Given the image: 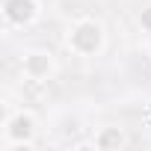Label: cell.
Instances as JSON below:
<instances>
[{
	"mask_svg": "<svg viewBox=\"0 0 151 151\" xmlns=\"http://www.w3.org/2000/svg\"><path fill=\"white\" fill-rule=\"evenodd\" d=\"M65 47L74 56H80V59H92V56H98L107 47V27L98 18H89V15L86 18H77L68 27Z\"/></svg>",
	"mask_w": 151,
	"mask_h": 151,
	"instance_id": "1",
	"label": "cell"
},
{
	"mask_svg": "<svg viewBox=\"0 0 151 151\" xmlns=\"http://www.w3.org/2000/svg\"><path fill=\"white\" fill-rule=\"evenodd\" d=\"M6 107V116H3V148L12 151V148H30L36 142V133H39V122L30 110H12L9 101L3 104Z\"/></svg>",
	"mask_w": 151,
	"mask_h": 151,
	"instance_id": "2",
	"label": "cell"
},
{
	"mask_svg": "<svg viewBox=\"0 0 151 151\" xmlns=\"http://www.w3.org/2000/svg\"><path fill=\"white\" fill-rule=\"evenodd\" d=\"M59 62L53 56V50L47 47H27L21 53V77L30 83H47L56 77Z\"/></svg>",
	"mask_w": 151,
	"mask_h": 151,
	"instance_id": "3",
	"label": "cell"
},
{
	"mask_svg": "<svg viewBox=\"0 0 151 151\" xmlns=\"http://www.w3.org/2000/svg\"><path fill=\"white\" fill-rule=\"evenodd\" d=\"M0 12H3V27L9 33V30H24V27L36 24L42 6H39V0H3Z\"/></svg>",
	"mask_w": 151,
	"mask_h": 151,
	"instance_id": "4",
	"label": "cell"
},
{
	"mask_svg": "<svg viewBox=\"0 0 151 151\" xmlns=\"http://www.w3.org/2000/svg\"><path fill=\"white\" fill-rule=\"evenodd\" d=\"M92 145H95L98 151H119V148H124V145H127V133H124V127L104 124V127H98V130H95Z\"/></svg>",
	"mask_w": 151,
	"mask_h": 151,
	"instance_id": "5",
	"label": "cell"
},
{
	"mask_svg": "<svg viewBox=\"0 0 151 151\" xmlns=\"http://www.w3.org/2000/svg\"><path fill=\"white\" fill-rule=\"evenodd\" d=\"M139 24H142V30L151 33V6H145V9L139 12Z\"/></svg>",
	"mask_w": 151,
	"mask_h": 151,
	"instance_id": "6",
	"label": "cell"
}]
</instances>
